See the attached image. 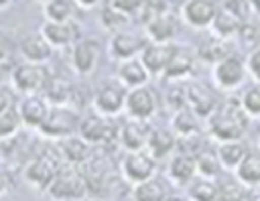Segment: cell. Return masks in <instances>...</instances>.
Returning a JSON list of instances; mask_svg holds the SVG:
<instances>
[{
    "label": "cell",
    "mask_w": 260,
    "mask_h": 201,
    "mask_svg": "<svg viewBox=\"0 0 260 201\" xmlns=\"http://www.w3.org/2000/svg\"><path fill=\"white\" fill-rule=\"evenodd\" d=\"M12 106H16V102H14V93H12L8 87L0 85V114L6 112V110H10Z\"/></svg>",
    "instance_id": "cell-46"
},
{
    "label": "cell",
    "mask_w": 260,
    "mask_h": 201,
    "mask_svg": "<svg viewBox=\"0 0 260 201\" xmlns=\"http://www.w3.org/2000/svg\"><path fill=\"white\" fill-rule=\"evenodd\" d=\"M238 39L244 43V47L250 49H258L260 47V24L252 22V18L242 22V28L238 32Z\"/></svg>",
    "instance_id": "cell-42"
},
{
    "label": "cell",
    "mask_w": 260,
    "mask_h": 201,
    "mask_svg": "<svg viewBox=\"0 0 260 201\" xmlns=\"http://www.w3.org/2000/svg\"><path fill=\"white\" fill-rule=\"evenodd\" d=\"M165 201H189V199H185V197H181V195H169Z\"/></svg>",
    "instance_id": "cell-52"
},
{
    "label": "cell",
    "mask_w": 260,
    "mask_h": 201,
    "mask_svg": "<svg viewBox=\"0 0 260 201\" xmlns=\"http://www.w3.org/2000/svg\"><path fill=\"white\" fill-rule=\"evenodd\" d=\"M73 12H75L73 0H49L47 4H43L45 20L51 22H69L73 20Z\"/></svg>",
    "instance_id": "cell-36"
},
{
    "label": "cell",
    "mask_w": 260,
    "mask_h": 201,
    "mask_svg": "<svg viewBox=\"0 0 260 201\" xmlns=\"http://www.w3.org/2000/svg\"><path fill=\"white\" fill-rule=\"evenodd\" d=\"M187 199L189 201H215L217 199V179L195 177L187 185Z\"/></svg>",
    "instance_id": "cell-35"
},
{
    "label": "cell",
    "mask_w": 260,
    "mask_h": 201,
    "mask_svg": "<svg viewBox=\"0 0 260 201\" xmlns=\"http://www.w3.org/2000/svg\"><path fill=\"white\" fill-rule=\"evenodd\" d=\"M256 142H258V150H260V132H258V140Z\"/></svg>",
    "instance_id": "cell-54"
},
{
    "label": "cell",
    "mask_w": 260,
    "mask_h": 201,
    "mask_svg": "<svg viewBox=\"0 0 260 201\" xmlns=\"http://www.w3.org/2000/svg\"><path fill=\"white\" fill-rule=\"evenodd\" d=\"M132 201H165L169 197L167 185L158 177H150L138 185H132Z\"/></svg>",
    "instance_id": "cell-32"
},
{
    "label": "cell",
    "mask_w": 260,
    "mask_h": 201,
    "mask_svg": "<svg viewBox=\"0 0 260 201\" xmlns=\"http://www.w3.org/2000/svg\"><path fill=\"white\" fill-rule=\"evenodd\" d=\"M195 177H197L195 154L177 148L169 156V162H167V179L173 185H177V187H187Z\"/></svg>",
    "instance_id": "cell-17"
},
{
    "label": "cell",
    "mask_w": 260,
    "mask_h": 201,
    "mask_svg": "<svg viewBox=\"0 0 260 201\" xmlns=\"http://www.w3.org/2000/svg\"><path fill=\"white\" fill-rule=\"evenodd\" d=\"M238 102L250 120H260V83L248 85L238 97Z\"/></svg>",
    "instance_id": "cell-39"
},
{
    "label": "cell",
    "mask_w": 260,
    "mask_h": 201,
    "mask_svg": "<svg viewBox=\"0 0 260 201\" xmlns=\"http://www.w3.org/2000/svg\"><path fill=\"white\" fill-rule=\"evenodd\" d=\"M217 106L219 99L209 85L199 81H187V108L195 112L203 122L215 112Z\"/></svg>",
    "instance_id": "cell-14"
},
{
    "label": "cell",
    "mask_w": 260,
    "mask_h": 201,
    "mask_svg": "<svg viewBox=\"0 0 260 201\" xmlns=\"http://www.w3.org/2000/svg\"><path fill=\"white\" fill-rule=\"evenodd\" d=\"M77 134L87 142H91L93 146H106L112 140H118V126L114 124V118L91 112L81 116Z\"/></svg>",
    "instance_id": "cell-7"
},
{
    "label": "cell",
    "mask_w": 260,
    "mask_h": 201,
    "mask_svg": "<svg viewBox=\"0 0 260 201\" xmlns=\"http://www.w3.org/2000/svg\"><path fill=\"white\" fill-rule=\"evenodd\" d=\"M219 6L215 0H185L181 4V18L185 24H189L191 28L197 30H205L211 26L215 14H217Z\"/></svg>",
    "instance_id": "cell-11"
},
{
    "label": "cell",
    "mask_w": 260,
    "mask_h": 201,
    "mask_svg": "<svg viewBox=\"0 0 260 201\" xmlns=\"http://www.w3.org/2000/svg\"><path fill=\"white\" fill-rule=\"evenodd\" d=\"M108 4H112V6H116V8H120V10L128 12V14H132V16H136L138 8L142 6V0H108Z\"/></svg>",
    "instance_id": "cell-45"
},
{
    "label": "cell",
    "mask_w": 260,
    "mask_h": 201,
    "mask_svg": "<svg viewBox=\"0 0 260 201\" xmlns=\"http://www.w3.org/2000/svg\"><path fill=\"white\" fill-rule=\"evenodd\" d=\"M75 2V6H79V8H85V10H89V8H93V6H98L102 0H73Z\"/></svg>",
    "instance_id": "cell-49"
},
{
    "label": "cell",
    "mask_w": 260,
    "mask_h": 201,
    "mask_svg": "<svg viewBox=\"0 0 260 201\" xmlns=\"http://www.w3.org/2000/svg\"><path fill=\"white\" fill-rule=\"evenodd\" d=\"M246 69H248V77L254 83H260V47L252 49L246 57Z\"/></svg>",
    "instance_id": "cell-44"
},
{
    "label": "cell",
    "mask_w": 260,
    "mask_h": 201,
    "mask_svg": "<svg viewBox=\"0 0 260 201\" xmlns=\"http://www.w3.org/2000/svg\"><path fill=\"white\" fill-rule=\"evenodd\" d=\"M234 177L246 187V189H256L260 187V150H250L244 160L238 164L234 171Z\"/></svg>",
    "instance_id": "cell-30"
},
{
    "label": "cell",
    "mask_w": 260,
    "mask_h": 201,
    "mask_svg": "<svg viewBox=\"0 0 260 201\" xmlns=\"http://www.w3.org/2000/svg\"><path fill=\"white\" fill-rule=\"evenodd\" d=\"M100 22L102 26L108 30V32H122V30H128L130 22H132V14L112 6V4H106L100 12Z\"/></svg>",
    "instance_id": "cell-33"
},
{
    "label": "cell",
    "mask_w": 260,
    "mask_h": 201,
    "mask_svg": "<svg viewBox=\"0 0 260 201\" xmlns=\"http://www.w3.org/2000/svg\"><path fill=\"white\" fill-rule=\"evenodd\" d=\"M156 171H158V160L146 148L126 152L124 158L120 160L122 179L130 185H138V183H142L150 177H156Z\"/></svg>",
    "instance_id": "cell-8"
},
{
    "label": "cell",
    "mask_w": 260,
    "mask_h": 201,
    "mask_svg": "<svg viewBox=\"0 0 260 201\" xmlns=\"http://www.w3.org/2000/svg\"><path fill=\"white\" fill-rule=\"evenodd\" d=\"M65 164L59 148H45L37 152L26 164H24V181L39 193H47L49 185L57 177L59 169Z\"/></svg>",
    "instance_id": "cell-2"
},
{
    "label": "cell",
    "mask_w": 260,
    "mask_h": 201,
    "mask_svg": "<svg viewBox=\"0 0 260 201\" xmlns=\"http://www.w3.org/2000/svg\"><path fill=\"white\" fill-rule=\"evenodd\" d=\"M12 87L20 95H32V93H43L47 81H49V71L45 65L39 63H28L24 61L22 65H16L12 69Z\"/></svg>",
    "instance_id": "cell-10"
},
{
    "label": "cell",
    "mask_w": 260,
    "mask_h": 201,
    "mask_svg": "<svg viewBox=\"0 0 260 201\" xmlns=\"http://www.w3.org/2000/svg\"><path fill=\"white\" fill-rule=\"evenodd\" d=\"M144 45H146V41L140 35L130 32V30H122V32H114L110 37L108 53H110L112 59H116L120 63V61H128V59L140 57Z\"/></svg>",
    "instance_id": "cell-16"
},
{
    "label": "cell",
    "mask_w": 260,
    "mask_h": 201,
    "mask_svg": "<svg viewBox=\"0 0 260 201\" xmlns=\"http://www.w3.org/2000/svg\"><path fill=\"white\" fill-rule=\"evenodd\" d=\"M215 152H217V158H219L223 171L234 173V171L238 169V164L244 160V156L250 152V148H248V144L244 142V138H240V140L217 142Z\"/></svg>",
    "instance_id": "cell-28"
},
{
    "label": "cell",
    "mask_w": 260,
    "mask_h": 201,
    "mask_svg": "<svg viewBox=\"0 0 260 201\" xmlns=\"http://www.w3.org/2000/svg\"><path fill=\"white\" fill-rule=\"evenodd\" d=\"M242 22L244 20L240 16H236L234 12H230V10H225V8L219 6V10H217V14H215V18H213V22L209 26V30L217 39L232 41V39L238 37L240 28H242Z\"/></svg>",
    "instance_id": "cell-29"
},
{
    "label": "cell",
    "mask_w": 260,
    "mask_h": 201,
    "mask_svg": "<svg viewBox=\"0 0 260 201\" xmlns=\"http://www.w3.org/2000/svg\"><path fill=\"white\" fill-rule=\"evenodd\" d=\"M175 45L173 43H150L146 41L142 53H140V61L144 63V67L148 69V73L152 77H162L165 67L173 55Z\"/></svg>",
    "instance_id": "cell-21"
},
{
    "label": "cell",
    "mask_w": 260,
    "mask_h": 201,
    "mask_svg": "<svg viewBox=\"0 0 260 201\" xmlns=\"http://www.w3.org/2000/svg\"><path fill=\"white\" fill-rule=\"evenodd\" d=\"M201 122L203 120L195 112H191L189 108H181L171 116V130L177 134L179 140L195 138L201 132Z\"/></svg>",
    "instance_id": "cell-26"
},
{
    "label": "cell",
    "mask_w": 260,
    "mask_h": 201,
    "mask_svg": "<svg viewBox=\"0 0 260 201\" xmlns=\"http://www.w3.org/2000/svg\"><path fill=\"white\" fill-rule=\"evenodd\" d=\"M158 110H160V97H158V93L150 85L128 89L126 106H124L126 118L150 122L158 114Z\"/></svg>",
    "instance_id": "cell-6"
},
{
    "label": "cell",
    "mask_w": 260,
    "mask_h": 201,
    "mask_svg": "<svg viewBox=\"0 0 260 201\" xmlns=\"http://www.w3.org/2000/svg\"><path fill=\"white\" fill-rule=\"evenodd\" d=\"M195 166H197V177H205V179H219L223 171L217 152L209 148H199V152L195 154Z\"/></svg>",
    "instance_id": "cell-34"
},
{
    "label": "cell",
    "mask_w": 260,
    "mask_h": 201,
    "mask_svg": "<svg viewBox=\"0 0 260 201\" xmlns=\"http://www.w3.org/2000/svg\"><path fill=\"white\" fill-rule=\"evenodd\" d=\"M14 0H0V10H4V8H8L10 4H12Z\"/></svg>",
    "instance_id": "cell-53"
},
{
    "label": "cell",
    "mask_w": 260,
    "mask_h": 201,
    "mask_svg": "<svg viewBox=\"0 0 260 201\" xmlns=\"http://www.w3.org/2000/svg\"><path fill=\"white\" fill-rule=\"evenodd\" d=\"M250 8H252V14L260 16V0H250Z\"/></svg>",
    "instance_id": "cell-51"
},
{
    "label": "cell",
    "mask_w": 260,
    "mask_h": 201,
    "mask_svg": "<svg viewBox=\"0 0 260 201\" xmlns=\"http://www.w3.org/2000/svg\"><path fill=\"white\" fill-rule=\"evenodd\" d=\"M221 8L234 12L236 16H240L242 20H248L252 16V8H250V0H223Z\"/></svg>",
    "instance_id": "cell-43"
},
{
    "label": "cell",
    "mask_w": 260,
    "mask_h": 201,
    "mask_svg": "<svg viewBox=\"0 0 260 201\" xmlns=\"http://www.w3.org/2000/svg\"><path fill=\"white\" fill-rule=\"evenodd\" d=\"M47 195L53 201H81L89 195L87 179L81 166L75 164H63L53 179V183L47 189Z\"/></svg>",
    "instance_id": "cell-3"
},
{
    "label": "cell",
    "mask_w": 260,
    "mask_h": 201,
    "mask_svg": "<svg viewBox=\"0 0 260 201\" xmlns=\"http://www.w3.org/2000/svg\"><path fill=\"white\" fill-rule=\"evenodd\" d=\"M10 53H12L10 41H8L4 35H0V65H4V63L10 59Z\"/></svg>",
    "instance_id": "cell-47"
},
{
    "label": "cell",
    "mask_w": 260,
    "mask_h": 201,
    "mask_svg": "<svg viewBox=\"0 0 260 201\" xmlns=\"http://www.w3.org/2000/svg\"><path fill=\"white\" fill-rule=\"evenodd\" d=\"M150 73L144 67V63L140 61V57L128 59V61H120L118 71H116V79L126 87V89H134V87H142L148 85L150 81Z\"/></svg>",
    "instance_id": "cell-24"
},
{
    "label": "cell",
    "mask_w": 260,
    "mask_h": 201,
    "mask_svg": "<svg viewBox=\"0 0 260 201\" xmlns=\"http://www.w3.org/2000/svg\"><path fill=\"white\" fill-rule=\"evenodd\" d=\"M246 197H248V189L236 177L217 181V199L215 201H246Z\"/></svg>",
    "instance_id": "cell-37"
},
{
    "label": "cell",
    "mask_w": 260,
    "mask_h": 201,
    "mask_svg": "<svg viewBox=\"0 0 260 201\" xmlns=\"http://www.w3.org/2000/svg\"><path fill=\"white\" fill-rule=\"evenodd\" d=\"M150 124L144 120H134V118H126V122H122L118 126V144L126 150V152H134V150H144L148 136H150Z\"/></svg>",
    "instance_id": "cell-15"
},
{
    "label": "cell",
    "mask_w": 260,
    "mask_h": 201,
    "mask_svg": "<svg viewBox=\"0 0 260 201\" xmlns=\"http://www.w3.org/2000/svg\"><path fill=\"white\" fill-rule=\"evenodd\" d=\"M59 150L61 156L67 164H75V166H83L87 164L93 156H95V146L91 142H87L85 138H81L79 134L67 136L63 140H59Z\"/></svg>",
    "instance_id": "cell-20"
},
{
    "label": "cell",
    "mask_w": 260,
    "mask_h": 201,
    "mask_svg": "<svg viewBox=\"0 0 260 201\" xmlns=\"http://www.w3.org/2000/svg\"><path fill=\"white\" fill-rule=\"evenodd\" d=\"M10 187H12V179H10L8 171L0 166V197H4L10 191Z\"/></svg>",
    "instance_id": "cell-48"
},
{
    "label": "cell",
    "mask_w": 260,
    "mask_h": 201,
    "mask_svg": "<svg viewBox=\"0 0 260 201\" xmlns=\"http://www.w3.org/2000/svg\"><path fill=\"white\" fill-rule=\"evenodd\" d=\"M49 43L53 49H65V47H73L77 41V24L73 20L69 22H51V20H45L41 30H39Z\"/></svg>",
    "instance_id": "cell-22"
},
{
    "label": "cell",
    "mask_w": 260,
    "mask_h": 201,
    "mask_svg": "<svg viewBox=\"0 0 260 201\" xmlns=\"http://www.w3.org/2000/svg\"><path fill=\"white\" fill-rule=\"evenodd\" d=\"M248 69H246V59L238 53H230L215 65H211V79L213 85L221 91H236L246 83Z\"/></svg>",
    "instance_id": "cell-5"
},
{
    "label": "cell",
    "mask_w": 260,
    "mask_h": 201,
    "mask_svg": "<svg viewBox=\"0 0 260 201\" xmlns=\"http://www.w3.org/2000/svg\"><path fill=\"white\" fill-rule=\"evenodd\" d=\"M177 146H179V138L171 128H152L150 130V136H148V142H146V150L156 160L169 158L177 150Z\"/></svg>",
    "instance_id": "cell-25"
},
{
    "label": "cell",
    "mask_w": 260,
    "mask_h": 201,
    "mask_svg": "<svg viewBox=\"0 0 260 201\" xmlns=\"http://www.w3.org/2000/svg\"><path fill=\"white\" fill-rule=\"evenodd\" d=\"M22 126L30 128V130H39L41 124L45 122V118L49 116L51 104L43 97V93H32V95H22L16 104Z\"/></svg>",
    "instance_id": "cell-18"
},
{
    "label": "cell",
    "mask_w": 260,
    "mask_h": 201,
    "mask_svg": "<svg viewBox=\"0 0 260 201\" xmlns=\"http://www.w3.org/2000/svg\"><path fill=\"white\" fill-rule=\"evenodd\" d=\"M126 95H128V89L118 79L106 81L95 89V93L91 97V108L98 114H104L108 118H116L124 112Z\"/></svg>",
    "instance_id": "cell-9"
},
{
    "label": "cell",
    "mask_w": 260,
    "mask_h": 201,
    "mask_svg": "<svg viewBox=\"0 0 260 201\" xmlns=\"http://www.w3.org/2000/svg\"><path fill=\"white\" fill-rule=\"evenodd\" d=\"M37 2H41V4H47V2H49V0H37Z\"/></svg>",
    "instance_id": "cell-55"
},
{
    "label": "cell",
    "mask_w": 260,
    "mask_h": 201,
    "mask_svg": "<svg viewBox=\"0 0 260 201\" xmlns=\"http://www.w3.org/2000/svg\"><path fill=\"white\" fill-rule=\"evenodd\" d=\"M179 32V16L173 10H167L144 24V35L150 43H173Z\"/></svg>",
    "instance_id": "cell-19"
},
{
    "label": "cell",
    "mask_w": 260,
    "mask_h": 201,
    "mask_svg": "<svg viewBox=\"0 0 260 201\" xmlns=\"http://www.w3.org/2000/svg\"><path fill=\"white\" fill-rule=\"evenodd\" d=\"M18 51H20L24 61L39 63V65H45L53 57V47L41 32H30V35L22 37V41L18 45Z\"/></svg>",
    "instance_id": "cell-23"
},
{
    "label": "cell",
    "mask_w": 260,
    "mask_h": 201,
    "mask_svg": "<svg viewBox=\"0 0 260 201\" xmlns=\"http://www.w3.org/2000/svg\"><path fill=\"white\" fill-rule=\"evenodd\" d=\"M197 53L189 47H183V45H175L173 49V55L165 67V73H162V79L165 81H187L193 71H195V63H197Z\"/></svg>",
    "instance_id": "cell-12"
},
{
    "label": "cell",
    "mask_w": 260,
    "mask_h": 201,
    "mask_svg": "<svg viewBox=\"0 0 260 201\" xmlns=\"http://www.w3.org/2000/svg\"><path fill=\"white\" fill-rule=\"evenodd\" d=\"M165 102L173 112L187 108V81H173V85L165 95Z\"/></svg>",
    "instance_id": "cell-40"
},
{
    "label": "cell",
    "mask_w": 260,
    "mask_h": 201,
    "mask_svg": "<svg viewBox=\"0 0 260 201\" xmlns=\"http://www.w3.org/2000/svg\"><path fill=\"white\" fill-rule=\"evenodd\" d=\"M22 128L24 126H22V120H20V114H18L16 106H12L10 110L0 114V140L16 138Z\"/></svg>",
    "instance_id": "cell-38"
},
{
    "label": "cell",
    "mask_w": 260,
    "mask_h": 201,
    "mask_svg": "<svg viewBox=\"0 0 260 201\" xmlns=\"http://www.w3.org/2000/svg\"><path fill=\"white\" fill-rule=\"evenodd\" d=\"M246 201H260V187L256 189H248V197Z\"/></svg>",
    "instance_id": "cell-50"
},
{
    "label": "cell",
    "mask_w": 260,
    "mask_h": 201,
    "mask_svg": "<svg viewBox=\"0 0 260 201\" xmlns=\"http://www.w3.org/2000/svg\"><path fill=\"white\" fill-rule=\"evenodd\" d=\"M73 83L63 75H49V81L43 89V97L51 106H69L73 99Z\"/></svg>",
    "instance_id": "cell-27"
},
{
    "label": "cell",
    "mask_w": 260,
    "mask_h": 201,
    "mask_svg": "<svg viewBox=\"0 0 260 201\" xmlns=\"http://www.w3.org/2000/svg\"><path fill=\"white\" fill-rule=\"evenodd\" d=\"M100 63V43L95 39H79L73 47H71V69L81 75L87 77L98 69Z\"/></svg>",
    "instance_id": "cell-13"
},
{
    "label": "cell",
    "mask_w": 260,
    "mask_h": 201,
    "mask_svg": "<svg viewBox=\"0 0 260 201\" xmlns=\"http://www.w3.org/2000/svg\"><path fill=\"white\" fill-rule=\"evenodd\" d=\"M167 10H171L167 0H142V6L138 8L136 16H138V20L142 24H146L148 20H152L154 16H158V14L167 12Z\"/></svg>",
    "instance_id": "cell-41"
},
{
    "label": "cell",
    "mask_w": 260,
    "mask_h": 201,
    "mask_svg": "<svg viewBox=\"0 0 260 201\" xmlns=\"http://www.w3.org/2000/svg\"><path fill=\"white\" fill-rule=\"evenodd\" d=\"M195 53H197V59H199V61H203V63H207V65H215L217 61H221L223 57H228V55L232 53V49L228 47V41L209 35L207 39H203V41L197 45Z\"/></svg>",
    "instance_id": "cell-31"
},
{
    "label": "cell",
    "mask_w": 260,
    "mask_h": 201,
    "mask_svg": "<svg viewBox=\"0 0 260 201\" xmlns=\"http://www.w3.org/2000/svg\"><path fill=\"white\" fill-rule=\"evenodd\" d=\"M250 122L238 99H225L219 102L215 112L205 120V130L215 142L240 140L246 136Z\"/></svg>",
    "instance_id": "cell-1"
},
{
    "label": "cell",
    "mask_w": 260,
    "mask_h": 201,
    "mask_svg": "<svg viewBox=\"0 0 260 201\" xmlns=\"http://www.w3.org/2000/svg\"><path fill=\"white\" fill-rule=\"evenodd\" d=\"M79 122H81V116L75 108H71V106H51L49 116L45 118V122L41 124V128L37 132L41 136L49 138V140H63L67 136L77 134Z\"/></svg>",
    "instance_id": "cell-4"
}]
</instances>
